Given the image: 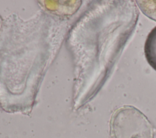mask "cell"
<instances>
[{"instance_id":"cell-1","label":"cell","mask_w":156,"mask_h":138,"mask_svg":"<svg viewBox=\"0 0 156 138\" xmlns=\"http://www.w3.org/2000/svg\"><path fill=\"white\" fill-rule=\"evenodd\" d=\"M111 138H154L149 120L137 108L122 106L116 109L110 121Z\"/></svg>"},{"instance_id":"cell-2","label":"cell","mask_w":156,"mask_h":138,"mask_svg":"<svg viewBox=\"0 0 156 138\" xmlns=\"http://www.w3.org/2000/svg\"><path fill=\"white\" fill-rule=\"evenodd\" d=\"M39 2L46 10L60 16L74 14L81 5L80 1H41Z\"/></svg>"},{"instance_id":"cell-3","label":"cell","mask_w":156,"mask_h":138,"mask_svg":"<svg viewBox=\"0 0 156 138\" xmlns=\"http://www.w3.org/2000/svg\"><path fill=\"white\" fill-rule=\"evenodd\" d=\"M144 54L149 65L156 71V26L147 35L144 44Z\"/></svg>"},{"instance_id":"cell-4","label":"cell","mask_w":156,"mask_h":138,"mask_svg":"<svg viewBox=\"0 0 156 138\" xmlns=\"http://www.w3.org/2000/svg\"><path fill=\"white\" fill-rule=\"evenodd\" d=\"M136 3L143 14L156 21V1H136Z\"/></svg>"},{"instance_id":"cell-5","label":"cell","mask_w":156,"mask_h":138,"mask_svg":"<svg viewBox=\"0 0 156 138\" xmlns=\"http://www.w3.org/2000/svg\"><path fill=\"white\" fill-rule=\"evenodd\" d=\"M0 26H1V21H0Z\"/></svg>"}]
</instances>
